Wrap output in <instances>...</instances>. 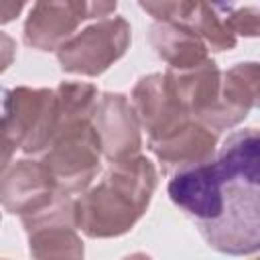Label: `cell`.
Masks as SVG:
<instances>
[{
  "instance_id": "obj_1",
  "label": "cell",
  "mask_w": 260,
  "mask_h": 260,
  "mask_svg": "<svg viewBox=\"0 0 260 260\" xmlns=\"http://www.w3.org/2000/svg\"><path fill=\"white\" fill-rule=\"evenodd\" d=\"M156 185V167L140 152L110 162L102 179L75 197L77 230L98 240L128 234L146 213Z\"/></svg>"
},
{
  "instance_id": "obj_2",
  "label": "cell",
  "mask_w": 260,
  "mask_h": 260,
  "mask_svg": "<svg viewBox=\"0 0 260 260\" xmlns=\"http://www.w3.org/2000/svg\"><path fill=\"white\" fill-rule=\"evenodd\" d=\"M41 160L53 175L59 191H85L102 169V148L91 118H61Z\"/></svg>"
},
{
  "instance_id": "obj_3",
  "label": "cell",
  "mask_w": 260,
  "mask_h": 260,
  "mask_svg": "<svg viewBox=\"0 0 260 260\" xmlns=\"http://www.w3.org/2000/svg\"><path fill=\"white\" fill-rule=\"evenodd\" d=\"M225 175L228 183L223 211L215 221L201 225L199 234L207 246L221 254H256L260 250V181L234 177L230 173Z\"/></svg>"
},
{
  "instance_id": "obj_4",
  "label": "cell",
  "mask_w": 260,
  "mask_h": 260,
  "mask_svg": "<svg viewBox=\"0 0 260 260\" xmlns=\"http://www.w3.org/2000/svg\"><path fill=\"white\" fill-rule=\"evenodd\" d=\"M130 39L132 28L126 18H100L61 43L57 47V61L65 73L98 77L126 55Z\"/></svg>"
},
{
  "instance_id": "obj_5",
  "label": "cell",
  "mask_w": 260,
  "mask_h": 260,
  "mask_svg": "<svg viewBox=\"0 0 260 260\" xmlns=\"http://www.w3.org/2000/svg\"><path fill=\"white\" fill-rule=\"evenodd\" d=\"M32 258H81L85 254L75 221V197L59 191L45 207L22 215Z\"/></svg>"
},
{
  "instance_id": "obj_6",
  "label": "cell",
  "mask_w": 260,
  "mask_h": 260,
  "mask_svg": "<svg viewBox=\"0 0 260 260\" xmlns=\"http://www.w3.org/2000/svg\"><path fill=\"white\" fill-rule=\"evenodd\" d=\"M225 183L228 175L213 156L211 160L173 171L167 193L171 201L185 215H189L197 228H201L221 215L225 203Z\"/></svg>"
},
{
  "instance_id": "obj_7",
  "label": "cell",
  "mask_w": 260,
  "mask_h": 260,
  "mask_svg": "<svg viewBox=\"0 0 260 260\" xmlns=\"http://www.w3.org/2000/svg\"><path fill=\"white\" fill-rule=\"evenodd\" d=\"M6 114L18 142L28 156L41 154L57 128V93L49 87H14L6 91Z\"/></svg>"
},
{
  "instance_id": "obj_8",
  "label": "cell",
  "mask_w": 260,
  "mask_h": 260,
  "mask_svg": "<svg viewBox=\"0 0 260 260\" xmlns=\"http://www.w3.org/2000/svg\"><path fill=\"white\" fill-rule=\"evenodd\" d=\"M91 124L100 138L102 156L108 162H116L140 152L142 128L130 100L124 93H100L91 116Z\"/></svg>"
},
{
  "instance_id": "obj_9",
  "label": "cell",
  "mask_w": 260,
  "mask_h": 260,
  "mask_svg": "<svg viewBox=\"0 0 260 260\" xmlns=\"http://www.w3.org/2000/svg\"><path fill=\"white\" fill-rule=\"evenodd\" d=\"M59 193V187L41 158L12 160L0 173V205L12 215H28Z\"/></svg>"
},
{
  "instance_id": "obj_10",
  "label": "cell",
  "mask_w": 260,
  "mask_h": 260,
  "mask_svg": "<svg viewBox=\"0 0 260 260\" xmlns=\"http://www.w3.org/2000/svg\"><path fill=\"white\" fill-rule=\"evenodd\" d=\"M83 20H87L85 0H35L22 37L37 51H57Z\"/></svg>"
},
{
  "instance_id": "obj_11",
  "label": "cell",
  "mask_w": 260,
  "mask_h": 260,
  "mask_svg": "<svg viewBox=\"0 0 260 260\" xmlns=\"http://www.w3.org/2000/svg\"><path fill=\"white\" fill-rule=\"evenodd\" d=\"M130 104L148 138H158L191 118L173 93L165 73H148L140 77L132 89Z\"/></svg>"
},
{
  "instance_id": "obj_12",
  "label": "cell",
  "mask_w": 260,
  "mask_h": 260,
  "mask_svg": "<svg viewBox=\"0 0 260 260\" xmlns=\"http://www.w3.org/2000/svg\"><path fill=\"white\" fill-rule=\"evenodd\" d=\"M148 150L156 156L162 173L171 175L177 169L211 160L217 152V132L189 118L171 132L148 138Z\"/></svg>"
},
{
  "instance_id": "obj_13",
  "label": "cell",
  "mask_w": 260,
  "mask_h": 260,
  "mask_svg": "<svg viewBox=\"0 0 260 260\" xmlns=\"http://www.w3.org/2000/svg\"><path fill=\"white\" fill-rule=\"evenodd\" d=\"M258 81L260 69L256 61L236 63L221 71L217 106L205 126L219 134L244 122L258 104Z\"/></svg>"
},
{
  "instance_id": "obj_14",
  "label": "cell",
  "mask_w": 260,
  "mask_h": 260,
  "mask_svg": "<svg viewBox=\"0 0 260 260\" xmlns=\"http://www.w3.org/2000/svg\"><path fill=\"white\" fill-rule=\"evenodd\" d=\"M165 77L181 102V106L187 110V114L201 124H207L211 118L217 98H219V81L221 71L217 63L207 57L199 65L187 67V69H169L165 71Z\"/></svg>"
},
{
  "instance_id": "obj_15",
  "label": "cell",
  "mask_w": 260,
  "mask_h": 260,
  "mask_svg": "<svg viewBox=\"0 0 260 260\" xmlns=\"http://www.w3.org/2000/svg\"><path fill=\"white\" fill-rule=\"evenodd\" d=\"M148 41L169 69H187L209 57L203 39L183 22L156 20L148 28Z\"/></svg>"
},
{
  "instance_id": "obj_16",
  "label": "cell",
  "mask_w": 260,
  "mask_h": 260,
  "mask_svg": "<svg viewBox=\"0 0 260 260\" xmlns=\"http://www.w3.org/2000/svg\"><path fill=\"white\" fill-rule=\"evenodd\" d=\"M236 8V0H197L183 24L197 32L207 49L217 53L232 51L238 43V37L234 32Z\"/></svg>"
},
{
  "instance_id": "obj_17",
  "label": "cell",
  "mask_w": 260,
  "mask_h": 260,
  "mask_svg": "<svg viewBox=\"0 0 260 260\" xmlns=\"http://www.w3.org/2000/svg\"><path fill=\"white\" fill-rule=\"evenodd\" d=\"M197 0H138L140 8L154 20L185 22Z\"/></svg>"
},
{
  "instance_id": "obj_18",
  "label": "cell",
  "mask_w": 260,
  "mask_h": 260,
  "mask_svg": "<svg viewBox=\"0 0 260 260\" xmlns=\"http://www.w3.org/2000/svg\"><path fill=\"white\" fill-rule=\"evenodd\" d=\"M6 87H0V173L12 162V156L18 150V142L6 114Z\"/></svg>"
},
{
  "instance_id": "obj_19",
  "label": "cell",
  "mask_w": 260,
  "mask_h": 260,
  "mask_svg": "<svg viewBox=\"0 0 260 260\" xmlns=\"http://www.w3.org/2000/svg\"><path fill=\"white\" fill-rule=\"evenodd\" d=\"M234 32L236 37H258V8L244 6L234 10Z\"/></svg>"
},
{
  "instance_id": "obj_20",
  "label": "cell",
  "mask_w": 260,
  "mask_h": 260,
  "mask_svg": "<svg viewBox=\"0 0 260 260\" xmlns=\"http://www.w3.org/2000/svg\"><path fill=\"white\" fill-rule=\"evenodd\" d=\"M14 57H16V41L0 30V73H4L12 63H14Z\"/></svg>"
},
{
  "instance_id": "obj_21",
  "label": "cell",
  "mask_w": 260,
  "mask_h": 260,
  "mask_svg": "<svg viewBox=\"0 0 260 260\" xmlns=\"http://www.w3.org/2000/svg\"><path fill=\"white\" fill-rule=\"evenodd\" d=\"M28 0H0V24H8L20 16Z\"/></svg>"
},
{
  "instance_id": "obj_22",
  "label": "cell",
  "mask_w": 260,
  "mask_h": 260,
  "mask_svg": "<svg viewBox=\"0 0 260 260\" xmlns=\"http://www.w3.org/2000/svg\"><path fill=\"white\" fill-rule=\"evenodd\" d=\"M85 4H87V18H106L116 10L118 0H85Z\"/></svg>"
},
{
  "instance_id": "obj_23",
  "label": "cell",
  "mask_w": 260,
  "mask_h": 260,
  "mask_svg": "<svg viewBox=\"0 0 260 260\" xmlns=\"http://www.w3.org/2000/svg\"><path fill=\"white\" fill-rule=\"evenodd\" d=\"M0 221H2V217H0Z\"/></svg>"
}]
</instances>
